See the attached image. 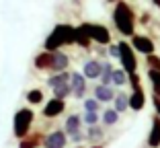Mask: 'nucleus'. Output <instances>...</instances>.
Segmentation results:
<instances>
[{
  "instance_id": "nucleus-1",
  "label": "nucleus",
  "mask_w": 160,
  "mask_h": 148,
  "mask_svg": "<svg viewBox=\"0 0 160 148\" xmlns=\"http://www.w3.org/2000/svg\"><path fill=\"white\" fill-rule=\"evenodd\" d=\"M76 43V27L72 25H56L49 37L45 39V52L53 54L62 48V45H72Z\"/></svg>"
},
{
  "instance_id": "nucleus-2",
  "label": "nucleus",
  "mask_w": 160,
  "mask_h": 148,
  "mask_svg": "<svg viewBox=\"0 0 160 148\" xmlns=\"http://www.w3.org/2000/svg\"><path fill=\"white\" fill-rule=\"evenodd\" d=\"M113 21H115V27L119 29L121 35H132L133 37L136 17H133V10L129 8V4H125V2L119 0L117 6H115V10H113Z\"/></svg>"
},
{
  "instance_id": "nucleus-3",
  "label": "nucleus",
  "mask_w": 160,
  "mask_h": 148,
  "mask_svg": "<svg viewBox=\"0 0 160 148\" xmlns=\"http://www.w3.org/2000/svg\"><path fill=\"white\" fill-rule=\"evenodd\" d=\"M33 111L31 109H19L14 113V120H12V130H14V136L17 138H27V132L33 124Z\"/></svg>"
},
{
  "instance_id": "nucleus-4",
  "label": "nucleus",
  "mask_w": 160,
  "mask_h": 148,
  "mask_svg": "<svg viewBox=\"0 0 160 148\" xmlns=\"http://www.w3.org/2000/svg\"><path fill=\"white\" fill-rule=\"evenodd\" d=\"M117 45H119V52H121L119 60H121V64H123V72H125V74H136L138 72V60H136V56H133V48H129L127 41H121V43H117Z\"/></svg>"
},
{
  "instance_id": "nucleus-5",
  "label": "nucleus",
  "mask_w": 160,
  "mask_h": 148,
  "mask_svg": "<svg viewBox=\"0 0 160 148\" xmlns=\"http://www.w3.org/2000/svg\"><path fill=\"white\" fill-rule=\"evenodd\" d=\"M80 27L84 29L86 33H88L90 41H97L101 45H107L111 41V33H109V29L103 27V25H92V23H82Z\"/></svg>"
},
{
  "instance_id": "nucleus-6",
  "label": "nucleus",
  "mask_w": 160,
  "mask_h": 148,
  "mask_svg": "<svg viewBox=\"0 0 160 148\" xmlns=\"http://www.w3.org/2000/svg\"><path fill=\"white\" fill-rule=\"evenodd\" d=\"M70 89H72V95L76 99H82L86 93V78L84 74H80V72H72L70 74Z\"/></svg>"
},
{
  "instance_id": "nucleus-7",
  "label": "nucleus",
  "mask_w": 160,
  "mask_h": 148,
  "mask_svg": "<svg viewBox=\"0 0 160 148\" xmlns=\"http://www.w3.org/2000/svg\"><path fill=\"white\" fill-rule=\"evenodd\" d=\"M132 48L138 49V52H142V54H146V56H152V54H154V41L144 37V35H133L132 37Z\"/></svg>"
},
{
  "instance_id": "nucleus-8",
  "label": "nucleus",
  "mask_w": 160,
  "mask_h": 148,
  "mask_svg": "<svg viewBox=\"0 0 160 148\" xmlns=\"http://www.w3.org/2000/svg\"><path fill=\"white\" fill-rule=\"evenodd\" d=\"M66 134H64V130H56V132H52V134L45 138V142H43V146L45 148H66Z\"/></svg>"
},
{
  "instance_id": "nucleus-9",
  "label": "nucleus",
  "mask_w": 160,
  "mask_h": 148,
  "mask_svg": "<svg viewBox=\"0 0 160 148\" xmlns=\"http://www.w3.org/2000/svg\"><path fill=\"white\" fill-rule=\"evenodd\" d=\"M68 64H70V60H68L66 54H62V52H53V56H52V68H49V70L56 72V74H60V72H66Z\"/></svg>"
},
{
  "instance_id": "nucleus-10",
  "label": "nucleus",
  "mask_w": 160,
  "mask_h": 148,
  "mask_svg": "<svg viewBox=\"0 0 160 148\" xmlns=\"http://www.w3.org/2000/svg\"><path fill=\"white\" fill-rule=\"evenodd\" d=\"M101 72H103V62L99 60H88L82 68L84 78H101Z\"/></svg>"
},
{
  "instance_id": "nucleus-11",
  "label": "nucleus",
  "mask_w": 160,
  "mask_h": 148,
  "mask_svg": "<svg viewBox=\"0 0 160 148\" xmlns=\"http://www.w3.org/2000/svg\"><path fill=\"white\" fill-rule=\"evenodd\" d=\"M64 107H66L64 101L52 99V101H47V105L43 107V115H45V117H58V115L64 111Z\"/></svg>"
},
{
  "instance_id": "nucleus-12",
  "label": "nucleus",
  "mask_w": 160,
  "mask_h": 148,
  "mask_svg": "<svg viewBox=\"0 0 160 148\" xmlns=\"http://www.w3.org/2000/svg\"><path fill=\"white\" fill-rule=\"evenodd\" d=\"M94 99L99 101V103H109V101H113L115 99L113 89H111V86H105V84L94 86Z\"/></svg>"
},
{
  "instance_id": "nucleus-13",
  "label": "nucleus",
  "mask_w": 160,
  "mask_h": 148,
  "mask_svg": "<svg viewBox=\"0 0 160 148\" xmlns=\"http://www.w3.org/2000/svg\"><path fill=\"white\" fill-rule=\"evenodd\" d=\"M148 146L150 148L160 146V117L158 115H156L154 121H152V132H150V138H148Z\"/></svg>"
},
{
  "instance_id": "nucleus-14",
  "label": "nucleus",
  "mask_w": 160,
  "mask_h": 148,
  "mask_svg": "<svg viewBox=\"0 0 160 148\" xmlns=\"http://www.w3.org/2000/svg\"><path fill=\"white\" fill-rule=\"evenodd\" d=\"M80 124H82V120H80V115H68L66 124H64V134H72L74 136L76 132H80Z\"/></svg>"
},
{
  "instance_id": "nucleus-15",
  "label": "nucleus",
  "mask_w": 160,
  "mask_h": 148,
  "mask_svg": "<svg viewBox=\"0 0 160 148\" xmlns=\"http://www.w3.org/2000/svg\"><path fill=\"white\" fill-rule=\"evenodd\" d=\"M52 56L49 52H41L39 56H35V68L37 70H49L52 68Z\"/></svg>"
},
{
  "instance_id": "nucleus-16",
  "label": "nucleus",
  "mask_w": 160,
  "mask_h": 148,
  "mask_svg": "<svg viewBox=\"0 0 160 148\" xmlns=\"http://www.w3.org/2000/svg\"><path fill=\"white\" fill-rule=\"evenodd\" d=\"M52 91H53V97H56V99L64 101V99H66V97H68V95L72 93V89H70V82H62V84L53 86Z\"/></svg>"
},
{
  "instance_id": "nucleus-17",
  "label": "nucleus",
  "mask_w": 160,
  "mask_h": 148,
  "mask_svg": "<svg viewBox=\"0 0 160 148\" xmlns=\"http://www.w3.org/2000/svg\"><path fill=\"white\" fill-rule=\"evenodd\" d=\"M115 111L117 113H121V111H125V109H129V97L127 95H123V93H119V95H115Z\"/></svg>"
},
{
  "instance_id": "nucleus-18",
  "label": "nucleus",
  "mask_w": 160,
  "mask_h": 148,
  "mask_svg": "<svg viewBox=\"0 0 160 148\" xmlns=\"http://www.w3.org/2000/svg\"><path fill=\"white\" fill-rule=\"evenodd\" d=\"M62 82H70V74H68V72H60V74H53L52 78H47V86H49V89L62 84Z\"/></svg>"
},
{
  "instance_id": "nucleus-19",
  "label": "nucleus",
  "mask_w": 160,
  "mask_h": 148,
  "mask_svg": "<svg viewBox=\"0 0 160 148\" xmlns=\"http://www.w3.org/2000/svg\"><path fill=\"white\" fill-rule=\"evenodd\" d=\"M148 78L152 80V89H154V97H160V72L158 70H150Z\"/></svg>"
},
{
  "instance_id": "nucleus-20",
  "label": "nucleus",
  "mask_w": 160,
  "mask_h": 148,
  "mask_svg": "<svg viewBox=\"0 0 160 148\" xmlns=\"http://www.w3.org/2000/svg\"><path fill=\"white\" fill-rule=\"evenodd\" d=\"M76 43H80L82 48H88L90 45V37L82 27H76Z\"/></svg>"
},
{
  "instance_id": "nucleus-21",
  "label": "nucleus",
  "mask_w": 160,
  "mask_h": 148,
  "mask_svg": "<svg viewBox=\"0 0 160 148\" xmlns=\"http://www.w3.org/2000/svg\"><path fill=\"white\" fill-rule=\"evenodd\" d=\"M111 82H113L115 86L127 84V74L123 70H113V74H111Z\"/></svg>"
},
{
  "instance_id": "nucleus-22",
  "label": "nucleus",
  "mask_w": 160,
  "mask_h": 148,
  "mask_svg": "<svg viewBox=\"0 0 160 148\" xmlns=\"http://www.w3.org/2000/svg\"><path fill=\"white\" fill-rule=\"evenodd\" d=\"M103 136H105V132L99 128V125H90V130H88V134H86V138H88L90 142H99V140H103Z\"/></svg>"
},
{
  "instance_id": "nucleus-23",
  "label": "nucleus",
  "mask_w": 160,
  "mask_h": 148,
  "mask_svg": "<svg viewBox=\"0 0 160 148\" xmlns=\"http://www.w3.org/2000/svg\"><path fill=\"white\" fill-rule=\"evenodd\" d=\"M111 74H113V66L105 62L103 64V72H101V84L109 86V82H111Z\"/></svg>"
},
{
  "instance_id": "nucleus-24",
  "label": "nucleus",
  "mask_w": 160,
  "mask_h": 148,
  "mask_svg": "<svg viewBox=\"0 0 160 148\" xmlns=\"http://www.w3.org/2000/svg\"><path fill=\"white\" fill-rule=\"evenodd\" d=\"M103 121H105L107 125H113V124H117V121H119V113H117L115 109H107V111L103 113Z\"/></svg>"
},
{
  "instance_id": "nucleus-25",
  "label": "nucleus",
  "mask_w": 160,
  "mask_h": 148,
  "mask_svg": "<svg viewBox=\"0 0 160 148\" xmlns=\"http://www.w3.org/2000/svg\"><path fill=\"white\" fill-rule=\"evenodd\" d=\"M41 99H43V93L39 91V89H33V91L27 93V101H29V103H33V105L41 103Z\"/></svg>"
},
{
  "instance_id": "nucleus-26",
  "label": "nucleus",
  "mask_w": 160,
  "mask_h": 148,
  "mask_svg": "<svg viewBox=\"0 0 160 148\" xmlns=\"http://www.w3.org/2000/svg\"><path fill=\"white\" fill-rule=\"evenodd\" d=\"M99 105H101V103L97 99H86L84 101V109L86 111H92V113H99Z\"/></svg>"
},
{
  "instance_id": "nucleus-27",
  "label": "nucleus",
  "mask_w": 160,
  "mask_h": 148,
  "mask_svg": "<svg viewBox=\"0 0 160 148\" xmlns=\"http://www.w3.org/2000/svg\"><path fill=\"white\" fill-rule=\"evenodd\" d=\"M37 142H39L37 136H33V138H23V140H21V148H35Z\"/></svg>"
},
{
  "instance_id": "nucleus-28",
  "label": "nucleus",
  "mask_w": 160,
  "mask_h": 148,
  "mask_svg": "<svg viewBox=\"0 0 160 148\" xmlns=\"http://www.w3.org/2000/svg\"><path fill=\"white\" fill-rule=\"evenodd\" d=\"M82 121H86L88 125H97V121H99V113H92V111H86V115L82 117Z\"/></svg>"
},
{
  "instance_id": "nucleus-29",
  "label": "nucleus",
  "mask_w": 160,
  "mask_h": 148,
  "mask_svg": "<svg viewBox=\"0 0 160 148\" xmlns=\"http://www.w3.org/2000/svg\"><path fill=\"white\" fill-rule=\"evenodd\" d=\"M148 64L152 66V70H158L160 72V58L158 56H154V54H152V56H148Z\"/></svg>"
},
{
  "instance_id": "nucleus-30",
  "label": "nucleus",
  "mask_w": 160,
  "mask_h": 148,
  "mask_svg": "<svg viewBox=\"0 0 160 148\" xmlns=\"http://www.w3.org/2000/svg\"><path fill=\"white\" fill-rule=\"evenodd\" d=\"M109 56H111V58H119V56H121L119 45H111V48H109Z\"/></svg>"
},
{
  "instance_id": "nucleus-31",
  "label": "nucleus",
  "mask_w": 160,
  "mask_h": 148,
  "mask_svg": "<svg viewBox=\"0 0 160 148\" xmlns=\"http://www.w3.org/2000/svg\"><path fill=\"white\" fill-rule=\"evenodd\" d=\"M154 107H156V113L160 117V97H154Z\"/></svg>"
},
{
  "instance_id": "nucleus-32",
  "label": "nucleus",
  "mask_w": 160,
  "mask_h": 148,
  "mask_svg": "<svg viewBox=\"0 0 160 148\" xmlns=\"http://www.w3.org/2000/svg\"><path fill=\"white\" fill-rule=\"evenodd\" d=\"M82 138H84V136L80 134V132H76V134L72 136V140H74V142H80V140H82Z\"/></svg>"
},
{
  "instance_id": "nucleus-33",
  "label": "nucleus",
  "mask_w": 160,
  "mask_h": 148,
  "mask_svg": "<svg viewBox=\"0 0 160 148\" xmlns=\"http://www.w3.org/2000/svg\"><path fill=\"white\" fill-rule=\"evenodd\" d=\"M152 2H154V4H156V6L160 8V0H152Z\"/></svg>"
},
{
  "instance_id": "nucleus-34",
  "label": "nucleus",
  "mask_w": 160,
  "mask_h": 148,
  "mask_svg": "<svg viewBox=\"0 0 160 148\" xmlns=\"http://www.w3.org/2000/svg\"><path fill=\"white\" fill-rule=\"evenodd\" d=\"M90 148H103V146H101V144H94V146H90Z\"/></svg>"
},
{
  "instance_id": "nucleus-35",
  "label": "nucleus",
  "mask_w": 160,
  "mask_h": 148,
  "mask_svg": "<svg viewBox=\"0 0 160 148\" xmlns=\"http://www.w3.org/2000/svg\"><path fill=\"white\" fill-rule=\"evenodd\" d=\"M111 2H113V0H111Z\"/></svg>"
}]
</instances>
